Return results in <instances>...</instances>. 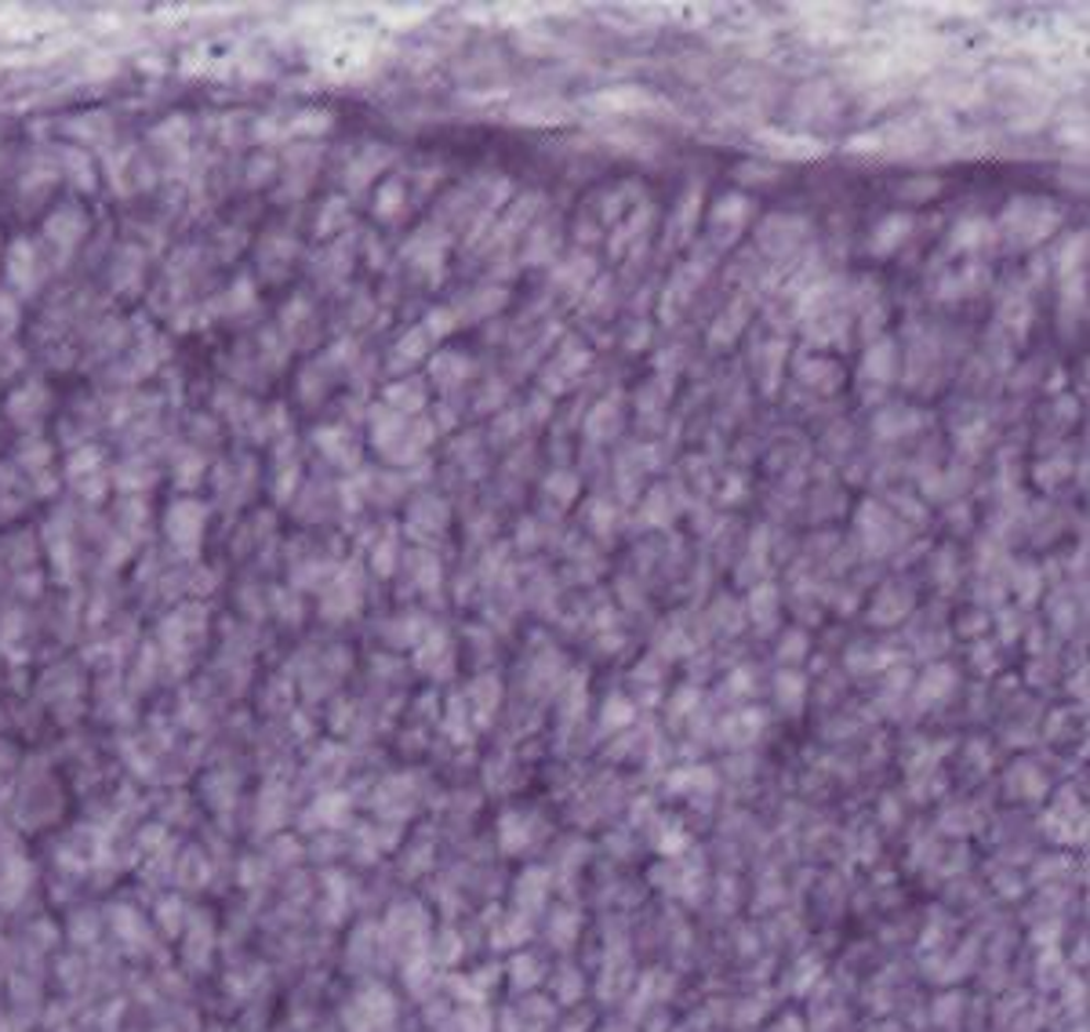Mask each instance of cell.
I'll return each mask as SVG.
<instances>
[{"label": "cell", "instance_id": "6da1fadb", "mask_svg": "<svg viewBox=\"0 0 1090 1032\" xmlns=\"http://www.w3.org/2000/svg\"><path fill=\"white\" fill-rule=\"evenodd\" d=\"M63 473H66L69 488H74L80 502H88V506H99L113 488L105 455H102V447H94V444H80L77 451H69Z\"/></svg>", "mask_w": 1090, "mask_h": 1032}, {"label": "cell", "instance_id": "7a4b0ae2", "mask_svg": "<svg viewBox=\"0 0 1090 1032\" xmlns=\"http://www.w3.org/2000/svg\"><path fill=\"white\" fill-rule=\"evenodd\" d=\"M47 280V263L37 241L30 236H15L4 247V284L11 288L15 299H33Z\"/></svg>", "mask_w": 1090, "mask_h": 1032}, {"label": "cell", "instance_id": "3957f363", "mask_svg": "<svg viewBox=\"0 0 1090 1032\" xmlns=\"http://www.w3.org/2000/svg\"><path fill=\"white\" fill-rule=\"evenodd\" d=\"M204 528H208V506L197 502V498H179L164 513V535H168L175 553H182L186 561H197L200 545H204Z\"/></svg>", "mask_w": 1090, "mask_h": 1032}, {"label": "cell", "instance_id": "277c9868", "mask_svg": "<svg viewBox=\"0 0 1090 1032\" xmlns=\"http://www.w3.org/2000/svg\"><path fill=\"white\" fill-rule=\"evenodd\" d=\"M91 230V222H88V211L74 204V200H66V204H58L52 215H47L44 222V244H47V252H52L55 263H69L74 258V252L80 247V241L88 236Z\"/></svg>", "mask_w": 1090, "mask_h": 1032}, {"label": "cell", "instance_id": "5b68a950", "mask_svg": "<svg viewBox=\"0 0 1090 1032\" xmlns=\"http://www.w3.org/2000/svg\"><path fill=\"white\" fill-rule=\"evenodd\" d=\"M52 411V389H47L41 378H30L19 389H11L4 400V414L8 422H15L19 430H37Z\"/></svg>", "mask_w": 1090, "mask_h": 1032}, {"label": "cell", "instance_id": "8992f818", "mask_svg": "<svg viewBox=\"0 0 1090 1032\" xmlns=\"http://www.w3.org/2000/svg\"><path fill=\"white\" fill-rule=\"evenodd\" d=\"M55 168L77 193H94V189H99V171H94V160L88 149L63 146L55 153Z\"/></svg>", "mask_w": 1090, "mask_h": 1032}, {"label": "cell", "instance_id": "52a82bcc", "mask_svg": "<svg viewBox=\"0 0 1090 1032\" xmlns=\"http://www.w3.org/2000/svg\"><path fill=\"white\" fill-rule=\"evenodd\" d=\"M113 477V488L124 491V495H142L157 484V466L146 458V455H127L121 466L110 469Z\"/></svg>", "mask_w": 1090, "mask_h": 1032}, {"label": "cell", "instance_id": "ba28073f", "mask_svg": "<svg viewBox=\"0 0 1090 1032\" xmlns=\"http://www.w3.org/2000/svg\"><path fill=\"white\" fill-rule=\"evenodd\" d=\"M66 135L74 138L80 149L105 146V142L113 138V121H110V113H80L74 121H66Z\"/></svg>", "mask_w": 1090, "mask_h": 1032}, {"label": "cell", "instance_id": "9c48e42d", "mask_svg": "<svg viewBox=\"0 0 1090 1032\" xmlns=\"http://www.w3.org/2000/svg\"><path fill=\"white\" fill-rule=\"evenodd\" d=\"M316 444L331 462H338V466L357 462V441H353V433L342 430V425H324V430H316Z\"/></svg>", "mask_w": 1090, "mask_h": 1032}, {"label": "cell", "instance_id": "30bf717a", "mask_svg": "<svg viewBox=\"0 0 1090 1032\" xmlns=\"http://www.w3.org/2000/svg\"><path fill=\"white\" fill-rule=\"evenodd\" d=\"M204 473H208V462L197 447H186L182 455L175 458V484H179L182 491H193L197 484L204 480Z\"/></svg>", "mask_w": 1090, "mask_h": 1032}, {"label": "cell", "instance_id": "8fae6325", "mask_svg": "<svg viewBox=\"0 0 1090 1032\" xmlns=\"http://www.w3.org/2000/svg\"><path fill=\"white\" fill-rule=\"evenodd\" d=\"M912 230V219L909 215H891V219H887L883 225H880V230H876V236H872V252L876 255H887V252H891V247H898V244H902L905 241V233Z\"/></svg>", "mask_w": 1090, "mask_h": 1032}, {"label": "cell", "instance_id": "7c38bea8", "mask_svg": "<svg viewBox=\"0 0 1090 1032\" xmlns=\"http://www.w3.org/2000/svg\"><path fill=\"white\" fill-rule=\"evenodd\" d=\"M400 208H404V186H400V182H386L382 189H378V197H375V215L386 219V222H393L400 215Z\"/></svg>", "mask_w": 1090, "mask_h": 1032}, {"label": "cell", "instance_id": "4fadbf2b", "mask_svg": "<svg viewBox=\"0 0 1090 1032\" xmlns=\"http://www.w3.org/2000/svg\"><path fill=\"white\" fill-rule=\"evenodd\" d=\"M55 182H58V168H55V164H37V168H33L30 175H22V193H26V197H41Z\"/></svg>", "mask_w": 1090, "mask_h": 1032}, {"label": "cell", "instance_id": "5bb4252c", "mask_svg": "<svg viewBox=\"0 0 1090 1032\" xmlns=\"http://www.w3.org/2000/svg\"><path fill=\"white\" fill-rule=\"evenodd\" d=\"M252 310H255V284L247 277H241L226 295V313L241 317V313H252Z\"/></svg>", "mask_w": 1090, "mask_h": 1032}, {"label": "cell", "instance_id": "9a60e30c", "mask_svg": "<svg viewBox=\"0 0 1090 1032\" xmlns=\"http://www.w3.org/2000/svg\"><path fill=\"white\" fill-rule=\"evenodd\" d=\"M327 127H331V116H327V113L305 110V113L294 116V121L288 124V132H283V135H288V138H291V135H324Z\"/></svg>", "mask_w": 1090, "mask_h": 1032}, {"label": "cell", "instance_id": "2e32d148", "mask_svg": "<svg viewBox=\"0 0 1090 1032\" xmlns=\"http://www.w3.org/2000/svg\"><path fill=\"white\" fill-rule=\"evenodd\" d=\"M422 353H425V339L419 335V331H411V339H400V342H397V349H393V367L414 364V357H422Z\"/></svg>", "mask_w": 1090, "mask_h": 1032}, {"label": "cell", "instance_id": "e0dca14e", "mask_svg": "<svg viewBox=\"0 0 1090 1032\" xmlns=\"http://www.w3.org/2000/svg\"><path fill=\"white\" fill-rule=\"evenodd\" d=\"M346 200H338V197H331L327 200V208H324V222H316V233H331V230H338V225H346L349 219H346Z\"/></svg>", "mask_w": 1090, "mask_h": 1032}]
</instances>
